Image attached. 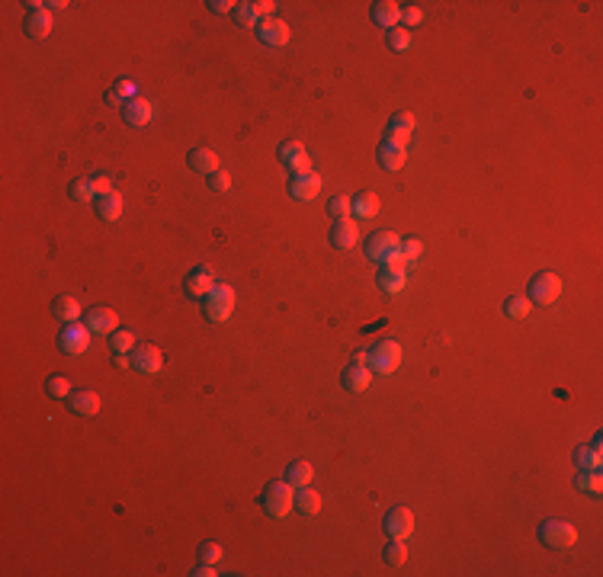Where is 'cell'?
Wrapping results in <instances>:
<instances>
[{
  "label": "cell",
  "instance_id": "1",
  "mask_svg": "<svg viewBox=\"0 0 603 577\" xmlns=\"http://www.w3.org/2000/svg\"><path fill=\"white\" fill-rule=\"evenodd\" d=\"M260 507H264V513L273 516V520L286 516L292 507H295V487H292L289 481H270V484L264 487V494H260Z\"/></svg>",
  "mask_w": 603,
  "mask_h": 577
},
{
  "label": "cell",
  "instance_id": "40",
  "mask_svg": "<svg viewBox=\"0 0 603 577\" xmlns=\"http://www.w3.org/2000/svg\"><path fill=\"white\" fill-rule=\"evenodd\" d=\"M222 555H225V549H222L218 542H206V545H199V564H215Z\"/></svg>",
  "mask_w": 603,
  "mask_h": 577
},
{
  "label": "cell",
  "instance_id": "23",
  "mask_svg": "<svg viewBox=\"0 0 603 577\" xmlns=\"http://www.w3.org/2000/svg\"><path fill=\"white\" fill-rule=\"evenodd\" d=\"M122 209H125V202H122V196L119 193H106V196H100L97 199V215L103 218V222H116V218H122Z\"/></svg>",
  "mask_w": 603,
  "mask_h": 577
},
{
  "label": "cell",
  "instance_id": "27",
  "mask_svg": "<svg viewBox=\"0 0 603 577\" xmlns=\"http://www.w3.org/2000/svg\"><path fill=\"white\" fill-rule=\"evenodd\" d=\"M52 311H55L64 324H74V321H81V302L71 299V295H58L55 305H52Z\"/></svg>",
  "mask_w": 603,
  "mask_h": 577
},
{
  "label": "cell",
  "instance_id": "48",
  "mask_svg": "<svg viewBox=\"0 0 603 577\" xmlns=\"http://www.w3.org/2000/svg\"><path fill=\"white\" fill-rule=\"evenodd\" d=\"M273 7H276V4H270V0H257L254 4V10H257V16H273Z\"/></svg>",
  "mask_w": 603,
  "mask_h": 577
},
{
  "label": "cell",
  "instance_id": "42",
  "mask_svg": "<svg viewBox=\"0 0 603 577\" xmlns=\"http://www.w3.org/2000/svg\"><path fill=\"white\" fill-rule=\"evenodd\" d=\"M421 254H423V244L417 241V237H404V241H402V257L408 260V263H414Z\"/></svg>",
  "mask_w": 603,
  "mask_h": 577
},
{
  "label": "cell",
  "instance_id": "32",
  "mask_svg": "<svg viewBox=\"0 0 603 577\" xmlns=\"http://www.w3.org/2000/svg\"><path fill=\"white\" fill-rule=\"evenodd\" d=\"M312 475L315 472H312V465H308V462H292V465H289V478H286V481H289V484L298 491V487H308Z\"/></svg>",
  "mask_w": 603,
  "mask_h": 577
},
{
  "label": "cell",
  "instance_id": "36",
  "mask_svg": "<svg viewBox=\"0 0 603 577\" xmlns=\"http://www.w3.org/2000/svg\"><path fill=\"white\" fill-rule=\"evenodd\" d=\"M327 215H331L334 222H344V218L353 215V209H350V199H347V196H334V199L327 202Z\"/></svg>",
  "mask_w": 603,
  "mask_h": 577
},
{
  "label": "cell",
  "instance_id": "26",
  "mask_svg": "<svg viewBox=\"0 0 603 577\" xmlns=\"http://www.w3.org/2000/svg\"><path fill=\"white\" fill-rule=\"evenodd\" d=\"M350 209H353L356 218H373L379 212V196L375 193H356L350 199Z\"/></svg>",
  "mask_w": 603,
  "mask_h": 577
},
{
  "label": "cell",
  "instance_id": "39",
  "mask_svg": "<svg viewBox=\"0 0 603 577\" xmlns=\"http://www.w3.org/2000/svg\"><path fill=\"white\" fill-rule=\"evenodd\" d=\"M302 154H308L305 148H302V141H283V145H279V160H283V164H292V160L302 157Z\"/></svg>",
  "mask_w": 603,
  "mask_h": 577
},
{
  "label": "cell",
  "instance_id": "19",
  "mask_svg": "<svg viewBox=\"0 0 603 577\" xmlns=\"http://www.w3.org/2000/svg\"><path fill=\"white\" fill-rule=\"evenodd\" d=\"M87 327H90L93 334H112L119 327V314L112 311V308H93L90 314H87Z\"/></svg>",
  "mask_w": 603,
  "mask_h": 577
},
{
  "label": "cell",
  "instance_id": "15",
  "mask_svg": "<svg viewBox=\"0 0 603 577\" xmlns=\"http://www.w3.org/2000/svg\"><path fill=\"white\" fill-rule=\"evenodd\" d=\"M356 241H360V228H356L353 218H344L331 228V244L337 251H350V247H356Z\"/></svg>",
  "mask_w": 603,
  "mask_h": 577
},
{
  "label": "cell",
  "instance_id": "17",
  "mask_svg": "<svg viewBox=\"0 0 603 577\" xmlns=\"http://www.w3.org/2000/svg\"><path fill=\"white\" fill-rule=\"evenodd\" d=\"M411 132H414V116H411V112H395V116H392V122H389V129H385V138L398 141V145L408 148Z\"/></svg>",
  "mask_w": 603,
  "mask_h": 577
},
{
  "label": "cell",
  "instance_id": "4",
  "mask_svg": "<svg viewBox=\"0 0 603 577\" xmlns=\"http://www.w3.org/2000/svg\"><path fill=\"white\" fill-rule=\"evenodd\" d=\"M202 311H206V318L215 321V324L228 321L231 311H235V289H231V285H215L212 292L202 299Z\"/></svg>",
  "mask_w": 603,
  "mask_h": 577
},
{
  "label": "cell",
  "instance_id": "14",
  "mask_svg": "<svg viewBox=\"0 0 603 577\" xmlns=\"http://www.w3.org/2000/svg\"><path fill=\"white\" fill-rule=\"evenodd\" d=\"M68 404H71V410H74L77 417H97L100 414V408H103V401H100V395L97 391H74V395L68 398Z\"/></svg>",
  "mask_w": 603,
  "mask_h": 577
},
{
  "label": "cell",
  "instance_id": "20",
  "mask_svg": "<svg viewBox=\"0 0 603 577\" xmlns=\"http://www.w3.org/2000/svg\"><path fill=\"white\" fill-rule=\"evenodd\" d=\"M373 20L382 29H395L402 23V7L395 0H379V4H373Z\"/></svg>",
  "mask_w": 603,
  "mask_h": 577
},
{
  "label": "cell",
  "instance_id": "37",
  "mask_svg": "<svg viewBox=\"0 0 603 577\" xmlns=\"http://www.w3.org/2000/svg\"><path fill=\"white\" fill-rule=\"evenodd\" d=\"M385 39H389V49L392 52H408L411 49V32H408V29H402V26L389 29V32H385Z\"/></svg>",
  "mask_w": 603,
  "mask_h": 577
},
{
  "label": "cell",
  "instance_id": "47",
  "mask_svg": "<svg viewBox=\"0 0 603 577\" xmlns=\"http://www.w3.org/2000/svg\"><path fill=\"white\" fill-rule=\"evenodd\" d=\"M90 180H93V189H97V196L112 193V180H110V177H90Z\"/></svg>",
  "mask_w": 603,
  "mask_h": 577
},
{
  "label": "cell",
  "instance_id": "10",
  "mask_svg": "<svg viewBox=\"0 0 603 577\" xmlns=\"http://www.w3.org/2000/svg\"><path fill=\"white\" fill-rule=\"evenodd\" d=\"M257 35H260V42L267 45H276V49H283L286 42H289V23L279 20V16H267V20H260V26H257Z\"/></svg>",
  "mask_w": 603,
  "mask_h": 577
},
{
  "label": "cell",
  "instance_id": "9",
  "mask_svg": "<svg viewBox=\"0 0 603 577\" xmlns=\"http://www.w3.org/2000/svg\"><path fill=\"white\" fill-rule=\"evenodd\" d=\"M215 285L218 282H215V273L209 270V266H193V270L187 273V279H183V292H187L189 299H206Z\"/></svg>",
  "mask_w": 603,
  "mask_h": 577
},
{
  "label": "cell",
  "instance_id": "41",
  "mask_svg": "<svg viewBox=\"0 0 603 577\" xmlns=\"http://www.w3.org/2000/svg\"><path fill=\"white\" fill-rule=\"evenodd\" d=\"M45 391H49L52 398H71V382L62 376H52L49 385H45Z\"/></svg>",
  "mask_w": 603,
  "mask_h": 577
},
{
  "label": "cell",
  "instance_id": "44",
  "mask_svg": "<svg viewBox=\"0 0 603 577\" xmlns=\"http://www.w3.org/2000/svg\"><path fill=\"white\" fill-rule=\"evenodd\" d=\"M402 20H404V26H417V23L423 20V10L417 7V4H408V7L402 10Z\"/></svg>",
  "mask_w": 603,
  "mask_h": 577
},
{
  "label": "cell",
  "instance_id": "8",
  "mask_svg": "<svg viewBox=\"0 0 603 577\" xmlns=\"http://www.w3.org/2000/svg\"><path fill=\"white\" fill-rule=\"evenodd\" d=\"M382 529H385L389 539H404V542H408V535L414 533V513H411L408 507H392L389 513H385Z\"/></svg>",
  "mask_w": 603,
  "mask_h": 577
},
{
  "label": "cell",
  "instance_id": "46",
  "mask_svg": "<svg viewBox=\"0 0 603 577\" xmlns=\"http://www.w3.org/2000/svg\"><path fill=\"white\" fill-rule=\"evenodd\" d=\"M235 0H212V4H209V10H212V13H235Z\"/></svg>",
  "mask_w": 603,
  "mask_h": 577
},
{
  "label": "cell",
  "instance_id": "22",
  "mask_svg": "<svg viewBox=\"0 0 603 577\" xmlns=\"http://www.w3.org/2000/svg\"><path fill=\"white\" fill-rule=\"evenodd\" d=\"M340 382H344V388L347 391H366L369 382H373V372H369L366 366H353V362H350V366L344 369Z\"/></svg>",
  "mask_w": 603,
  "mask_h": 577
},
{
  "label": "cell",
  "instance_id": "21",
  "mask_svg": "<svg viewBox=\"0 0 603 577\" xmlns=\"http://www.w3.org/2000/svg\"><path fill=\"white\" fill-rule=\"evenodd\" d=\"M404 285H408V273H404V266L382 263V270H379V289H385L389 295H395V292H402Z\"/></svg>",
  "mask_w": 603,
  "mask_h": 577
},
{
  "label": "cell",
  "instance_id": "35",
  "mask_svg": "<svg viewBox=\"0 0 603 577\" xmlns=\"http://www.w3.org/2000/svg\"><path fill=\"white\" fill-rule=\"evenodd\" d=\"M235 23H238V26H244V29H257V26H260V16H257L254 4H238V7H235Z\"/></svg>",
  "mask_w": 603,
  "mask_h": 577
},
{
  "label": "cell",
  "instance_id": "38",
  "mask_svg": "<svg viewBox=\"0 0 603 577\" xmlns=\"http://www.w3.org/2000/svg\"><path fill=\"white\" fill-rule=\"evenodd\" d=\"M110 347L112 353H129V350H135V334L132 331H112Z\"/></svg>",
  "mask_w": 603,
  "mask_h": 577
},
{
  "label": "cell",
  "instance_id": "12",
  "mask_svg": "<svg viewBox=\"0 0 603 577\" xmlns=\"http://www.w3.org/2000/svg\"><path fill=\"white\" fill-rule=\"evenodd\" d=\"M321 193V177L318 174H298V177H292L289 180V196L292 199H298V202H312L315 196Z\"/></svg>",
  "mask_w": 603,
  "mask_h": 577
},
{
  "label": "cell",
  "instance_id": "30",
  "mask_svg": "<svg viewBox=\"0 0 603 577\" xmlns=\"http://www.w3.org/2000/svg\"><path fill=\"white\" fill-rule=\"evenodd\" d=\"M575 462L581 468H600V462H603V456H600V436H594V443L587 446V449H578L575 452Z\"/></svg>",
  "mask_w": 603,
  "mask_h": 577
},
{
  "label": "cell",
  "instance_id": "5",
  "mask_svg": "<svg viewBox=\"0 0 603 577\" xmlns=\"http://www.w3.org/2000/svg\"><path fill=\"white\" fill-rule=\"evenodd\" d=\"M558 295H562V279L555 273H536L529 279V305H552L558 302Z\"/></svg>",
  "mask_w": 603,
  "mask_h": 577
},
{
  "label": "cell",
  "instance_id": "29",
  "mask_svg": "<svg viewBox=\"0 0 603 577\" xmlns=\"http://www.w3.org/2000/svg\"><path fill=\"white\" fill-rule=\"evenodd\" d=\"M295 507L302 510L305 516H315L321 510V494L318 491H312V487H298V494H295Z\"/></svg>",
  "mask_w": 603,
  "mask_h": 577
},
{
  "label": "cell",
  "instance_id": "13",
  "mask_svg": "<svg viewBox=\"0 0 603 577\" xmlns=\"http://www.w3.org/2000/svg\"><path fill=\"white\" fill-rule=\"evenodd\" d=\"M122 119L129 122V126L141 129V126H148V122L154 119V106L148 103V100H141V97H132L129 103L122 106Z\"/></svg>",
  "mask_w": 603,
  "mask_h": 577
},
{
  "label": "cell",
  "instance_id": "28",
  "mask_svg": "<svg viewBox=\"0 0 603 577\" xmlns=\"http://www.w3.org/2000/svg\"><path fill=\"white\" fill-rule=\"evenodd\" d=\"M132 97H135V84H132V81H119V84H112L110 90H106L103 100H106L110 106H119V109H122V106L129 103Z\"/></svg>",
  "mask_w": 603,
  "mask_h": 577
},
{
  "label": "cell",
  "instance_id": "18",
  "mask_svg": "<svg viewBox=\"0 0 603 577\" xmlns=\"http://www.w3.org/2000/svg\"><path fill=\"white\" fill-rule=\"evenodd\" d=\"M187 164H189V170H196V174L212 177L215 170H218V154H215L212 148H193V151L187 154Z\"/></svg>",
  "mask_w": 603,
  "mask_h": 577
},
{
  "label": "cell",
  "instance_id": "51",
  "mask_svg": "<svg viewBox=\"0 0 603 577\" xmlns=\"http://www.w3.org/2000/svg\"><path fill=\"white\" fill-rule=\"evenodd\" d=\"M366 359H369L366 353H353V359H350V362H353V366H366Z\"/></svg>",
  "mask_w": 603,
  "mask_h": 577
},
{
  "label": "cell",
  "instance_id": "11",
  "mask_svg": "<svg viewBox=\"0 0 603 577\" xmlns=\"http://www.w3.org/2000/svg\"><path fill=\"white\" fill-rule=\"evenodd\" d=\"M132 366L139 369L141 376H154V372H160V366H164V356H160L158 347L141 343V347H135V353H132Z\"/></svg>",
  "mask_w": 603,
  "mask_h": 577
},
{
  "label": "cell",
  "instance_id": "24",
  "mask_svg": "<svg viewBox=\"0 0 603 577\" xmlns=\"http://www.w3.org/2000/svg\"><path fill=\"white\" fill-rule=\"evenodd\" d=\"M26 35L29 39H49L52 35V16L49 10H39V13L26 16Z\"/></svg>",
  "mask_w": 603,
  "mask_h": 577
},
{
  "label": "cell",
  "instance_id": "31",
  "mask_svg": "<svg viewBox=\"0 0 603 577\" xmlns=\"http://www.w3.org/2000/svg\"><path fill=\"white\" fill-rule=\"evenodd\" d=\"M385 564H392V568H402L404 561H408V545H404V539H392L389 545H385Z\"/></svg>",
  "mask_w": 603,
  "mask_h": 577
},
{
  "label": "cell",
  "instance_id": "25",
  "mask_svg": "<svg viewBox=\"0 0 603 577\" xmlns=\"http://www.w3.org/2000/svg\"><path fill=\"white\" fill-rule=\"evenodd\" d=\"M575 487L581 494H600L603 491V475H600V468H581L578 472V478H575Z\"/></svg>",
  "mask_w": 603,
  "mask_h": 577
},
{
  "label": "cell",
  "instance_id": "45",
  "mask_svg": "<svg viewBox=\"0 0 603 577\" xmlns=\"http://www.w3.org/2000/svg\"><path fill=\"white\" fill-rule=\"evenodd\" d=\"M286 167H289V174H292V177L308 174V170H312V157H308V154H302V157H295L292 164H286Z\"/></svg>",
  "mask_w": 603,
  "mask_h": 577
},
{
  "label": "cell",
  "instance_id": "43",
  "mask_svg": "<svg viewBox=\"0 0 603 577\" xmlns=\"http://www.w3.org/2000/svg\"><path fill=\"white\" fill-rule=\"evenodd\" d=\"M209 186H212L215 193H228L231 189V174L228 170H215V174L209 177Z\"/></svg>",
  "mask_w": 603,
  "mask_h": 577
},
{
  "label": "cell",
  "instance_id": "6",
  "mask_svg": "<svg viewBox=\"0 0 603 577\" xmlns=\"http://www.w3.org/2000/svg\"><path fill=\"white\" fill-rule=\"evenodd\" d=\"M90 327H83V324H68L62 331V334H58V350H62L64 356H81V353H87V350H90Z\"/></svg>",
  "mask_w": 603,
  "mask_h": 577
},
{
  "label": "cell",
  "instance_id": "34",
  "mask_svg": "<svg viewBox=\"0 0 603 577\" xmlns=\"http://www.w3.org/2000/svg\"><path fill=\"white\" fill-rule=\"evenodd\" d=\"M68 196H71L74 202H81V206H87V202L97 196V189H93V180H74V183L68 186Z\"/></svg>",
  "mask_w": 603,
  "mask_h": 577
},
{
  "label": "cell",
  "instance_id": "7",
  "mask_svg": "<svg viewBox=\"0 0 603 577\" xmlns=\"http://www.w3.org/2000/svg\"><path fill=\"white\" fill-rule=\"evenodd\" d=\"M398 251H402V237H398L395 231H379V234H373L366 241V257L373 260V263H385V260Z\"/></svg>",
  "mask_w": 603,
  "mask_h": 577
},
{
  "label": "cell",
  "instance_id": "50",
  "mask_svg": "<svg viewBox=\"0 0 603 577\" xmlns=\"http://www.w3.org/2000/svg\"><path fill=\"white\" fill-rule=\"evenodd\" d=\"M112 362H116L119 369H129V366H132V356H129V353H112Z\"/></svg>",
  "mask_w": 603,
  "mask_h": 577
},
{
  "label": "cell",
  "instance_id": "49",
  "mask_svg": "<svg viewBox=\"0 0 603 577\" xmlns=\"http://www.w3.org/2000/svg\"><path fill=\"white\" fill-rule=\"evenodd\" d=\"M189 574H196V577H215L218 571H215V564H199V568L189 571Z\"/></svg>",
  "mask_w": 603,
  "mask_h": 577
},
{
  "label": "cell",
  "instance_id": "2",
  "mask_svg": "<svg viewBox=\"0 0 603 577\" xmlns=\"http://www.w3.org/2000/svg\"><path fill=\"white\" fill-rule=\"evenodd\" d=\"M369 369L379 372V376H392L398 366H402V343L398 340H379L373 350H369Z\"/></svg>",
  "mask_w": 603,
  "mask_h": 577
},
{
  "label": "cell",
  "instance_id": "16",
  "mask_svg": "<svg viewBox=\"0 0 603 577\" xmlns=\"http://www.w3.org/2000/svg\"><path fill=\"white\" fill-rule=\"evenodd\" d=\"M404 160H408V148L398 145V141L382 138V145H379V164L385 170H402Z\"/></svg>",
  "mask_w": 603,
  "mask_h": 577
},
{
  "label": "cell",
  "instance_id": "3",
  "mask_svg": "<svg viewBox=\"0 0 603 577\" xmlns=\"http://www.w3.org/2000/svg\"><path fill=\"white\" fill-rule=\"evenodd\" d=\"M536 535H539V542L546 545V549H555V552H565V549H571V545L578 542L575 526L565 523V520H546Z\"/></svg>",
  "mask_w": 603,
  "mask_h": 577
},
{
  "label": "cell",
  "instance_id": "33",
  "mask_svg": "<svg viewBox=\"0 0 603 577\" xmlns=\"http://www.w3.org/2000/svg\"><path fill=\"white\" fill-rule=\"evenodd\" d=\"M529 308H533V305H529L527 295H507V302H504V314H507V318H517V321L527 318Z\"/></svg>",
  "mask_w": 603,
  "mask_h": 577
}]
</instances>
